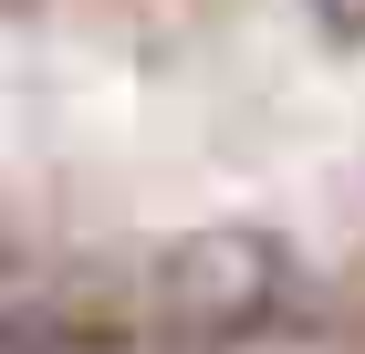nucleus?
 Listing matches in <instances>:
<instances>
[{
    "instance_id": "f257e3e1",
    "label": "nucleus",
    "mask_w": 365,
    "mask_h": 354,
    "mask_svg": "<svg viewBox=\"0 0 365 354\" xmlns=\"http://www.w3.org/2000/svg\"><path fill=\"white\" fill-rule=\"evenodd\" d=\"M324 21H344V31H365V0H313Z\"/></svg>"
}]
</instances>
